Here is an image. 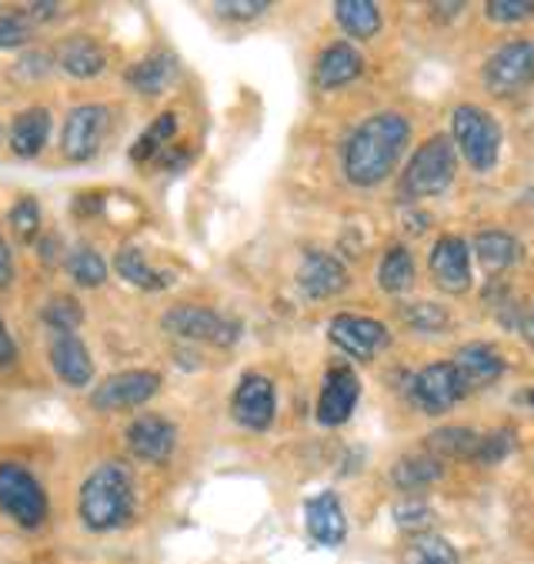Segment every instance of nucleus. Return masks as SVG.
<instances>
[{
    "mask_svg": "<svg viewBox=\"0 0 534 564\" xmlns=\"http://www.w3.org/2000/svg\"><path fill=\"white\" fill-rule=\"evenodd\" d=\"M411 128L394 110L371 115L364 124L355 128V134L345 144V177L355 187H374L381 184L401 161L407 148Z\"/></svg>",
    "mask_w": 534,
    "mask_h": 564,
    "instance_id": "f257e3e1",
    "label": "nucleus"
},
{
    "mask_svg": "<svg viewBox=\"0 0 534 564\" xmlns=\"http://www.w3.org/2000/svg\"><path fill=\"white\" fill-rule=\"evenodd\" d=\"M80 521L90 531H115L134 514V481L118 462H107L87 475L77 498Z\"/></svg>",
    "mask_w": 534,
    "mask_h": 564,
    "instance_id": "f03ea898",
    "label": "nucleus"
},
{
    "mask_svg": "<svg viewBox=\"0 0 534 564\" xmlns=\"http://www.w3.org/2000/svg\"><path fill=\"white\" fill-rule=\"evenodd\" d=\"M458 171V158H455V141L445 134L427 138L417 154L411 158L404 177H401V191L411 197H435L445 194L455 181Z\"/></svg>",
    "mask_w": 534,
    "mask_h": 564,
    "instance_id": "7ed1b4c3",
    "label": "nucleus"
},
{
    "mask_svg": "<svg viewBox=\"0 0 534 564\" xmlns=\"http://www.w3.org/2000/svg\"><path fill=\"white\" fill-rule=\"evenodd\" d=\"M451 131H455V144L461 148L465 161L478 174H488L498 164V154H501V128H498V121L488 115L484 107H478V104L455 107Z\"/></svg>",
    "mask_w": 534,
    "mask_h": 564,
    "instance_id": "20e7f679",
    "label": "nucleus"
},
{
    "mask_svg": "<svg viewBox=\"0 0 534 564\" xmlns=\"http://www.w3.org/2000/svg\"><path fill=\"white\" fill-rule=\"evenodd\" d=\"M0 511L21 528H41L47 518V495L41 481L18 462L0 465Z\"/></svg>",
    "mask_w": 534,
    "mask_h": 564,
    "instance_id": "39448f33",
    "label": "nucleus"
},
{
    "mask_svg": "<svg viewBox=\"0 0 534 564\" xmlns=\"http://www.w3.org/2000/svg\"><path fill=\"white\" fill-rule=\"evenodd\" d=\"M161 327L174 337H187V341H207L228 348L241 337V324L231 317H221L210 307H197V304H177L161 317Z\"/></svg>",
    "mask_w": 534,
    "mask_h": 564,
    "instance_id": "423d86ee",
    "label": "nucleus"
},
{
    "mask_svg": "<svg viewBox=\"0 0 534 564\" xmlns=\"http://www.w3.org/2000/svg\"><path fill=\"white\" fill-rule=\"evenodd\" d=\"M534 80V44L531 41H511L498 47L484 64V87L494 97H514L527 90Z\"/></svg>",
    "mask_w": 534,
    "mask_h": 564,
    "instance_id": "0eeeda50",
    "label": "nucleus"
},
{
    "mask_svg": "<svg viewBox=\"0 0 534 564\" xmlns=\"http://www.w3.org/2000/svg\"><path fill=\"white\" fill-rule=\"evenodd\" d=\"M111 128V110L103 104H80L74 107L67 121H64V134H61V151L67 161L74 164H84L90 161L100 144H103V134Z\"/></svg>",
    "mask_w": 534,
    "mask_h": 564,
    "instance_id": "6e6552de",
    "label": "nucleus"
},
{
    "mask_svg": "<svg viewBox=\"0 0 534 564\" xmlns=\"http://www.w3.org/2000/svg\"><path fill=\"white\" fill-rule=\"evenodd\" d=\"M328 334H331V341L345 355H351L358 361H371L381 348L391 345V330L381 321L361 317V314H338V317H331Z\"/></svg>",
    "mask_w": 534,
    "mask_h": 564,
    "instance_id": "1a4fd4ad",
    "label": "nucleus"
},
{
    "mask_svg": "<svg viewBox=\"0 0 534 564\" xmlns=\"http://www.w3.org/2000/svg\"><path fill=\"white\" fill-rule=\"evenodd\" d=\"M157 388H161V375H154V371H121L94 388L90 404L97 411L141 408L144 401H151L157 394Z\"/></svg>",
    "mask_w": 534,
    "mask_h": 564,
    "instance_id": "9d476101",
    "label": "nucleus"
},
{
    "mask_svg": "<svg viewBox=\"0 0 534 564\" xmlns=\"http://www.w3.org/2000/svg\"><path fill=\"white\" fill-rule=\"evenodd\" d=\"M468 391L461 388L458 375L451 365H427L421 375L411 378V401L424 414H445L451 411Z\"/></svg>",
    "mask_w": 534,
    "mask_h": 564,
    "instance_id": "9b49d317",
    "label": "nucleus"
},
{
    "mask_svg": "<svg viewBox=\"0 0 534 564\" xmlns=\"http://www.w3.org/2000/svg\"><path fill=\"white\" fill-rule=\"evenodd\" d=\"M128 447L148 465H164L177 447V427L161 414H141L128 424Z\"/></svg>",
    "mask_w": 534,
    "mask_h": 564,
    "instance_id": "f8f14e48",
    "label": "nucleus"
},
{
    "mask_svg": "<svg viewBox=\"0 0 534 564\" xmlns=\"http://www.w3.org/2000/svg\"><path fill=\"white\" fill-rule=\"evenodd\" d=\"M427 268H432L435 284L448 294H465L471 288V251L458 235L438 238L432 258H427Z\"/></svg>",
    "mask_w": 534,
    "mask_h": 564,
    "instance_id": "ddd939ff",
    "label": "nucleus"
},
{
    "mask_svg": "<svg viewBox=\"0 0 534 564\" xmlns=\"http://www.w3.org/2000/svg\"><path fill=\"white\" fill-rule=\"evenodd\" d=\"M361 398V381L358 375L348 368V365H338L328 371L325 378V388H320V398H317V421L328 424V427H338L351 417L355 404Z\"/></svg>",
    "mask_w": 534,
    "mask_h": 564,
    "instance_id": "4468645a",
    "label": "nucleus"
},
{
    "mask_svg": "<svg viewBox=\"0 0 534 564\" xmlns=\"http://www.w3.org/2000/svg\"><path fill=\"white\" fill-rule=\"evenodd\" d=\"M274 408H277L274 384L264 375H244L235 391V401H231L238 424H244L251 431H264L274 421Z\"/></svg>",
    "mask_w": 534,
    "mask_h": 564,
    "instance_id": "2eb2a0df",
    "label": "nucleus"
},
{
    "mask_svg": "<svg viewBox=\"0 0 534 564\" xmlns=\"http://www.w3.org/2000/svg\"><path fill=\"white\" fill-rule=\"evenodd\" d=\"M297 288L307 297H335L348 288V268L325 251H307L297 268Z\"/></svg>",
    "mask_w": 534,
    "mask_h": 564,
    "instance_id": "dca6fc26",
    "label": "nucleus"
},
{
    "mask_svg": "<svg viewBox=\"0 0 534 564\" xmlns=\"http://www.w3.org/2000/svg\"><path fill=\"white\" fill-rule=\"evenodd\" d=\"M304 524H307V534L317 544H325V547H338L348 538L345 508H341V501H338L335 491H320V495L307 498V505H304Z\"/></svg>",
    "mask_w": 534,
    "mask_h": 564,
    "instance_id": "f3484780",
    "label": "nucleus"
},
{
    "mask_svg": "<svg viewBox=\"0 0 534 564\" xmlns=\"http://www.w3.org/2000/svg\"><path fill=\"white\" fill-rule=\"evenodd\" d=\"M51 368L57 371V378L70 388H87L94 378V361L87 345L77 334H51Z\"/></svg>",
    "mask_w": 534,
    "mask_h": 564,
    "instance_id": "a211bd4d",
    "label": "nucleus"
},
{
    "mask_svg": "<svg viewBox=\"0 0 534 564\" xmlns=\"http://www.w3.org/2000/svg\"><path fill=\"white\" fill-rule=\"evenodd\" d=\"M461 388L471 394L478 388H488L491 381H498L504 375V358L491 348V345H465L455 361H451Z\"/></svg>",
    "mask_w": 534,
    "mask_h": 564,
    "instance_id": "6ab92c4d",
    "label": "nucleus"
},
{
    "mask_svg": "<svg viewBox=\"0 0 534 564\" xmlns=\"http://www.w3.org/2000/svg\"><path fill=\"white\" fill-rule=\"evenodd\" d=\"M361 70H364V57L351 44L338 41V44L320 51L317 67H314V80L320 90H335V87H345L348 80H355Z\"/></svg>",
    "mask_w": 534,
    "mask_h": 564,
    "instance_id": "aec40b11",
    "label": "nucleus"
},
{
    "mask_svg": "<svg viewBox=\"0 0 534 564\" xmlns=\"http://www.w3.org/2000/svg\"><path fill=\"white\" fill-rule=\"evenodd\" d=\"M47 138H51V115L44 107H31L24 115H18L11 124V134H8L11 151L18 158H37L44 151Z\"/></svg>",
    "mask_w": 534,
    "mask_h": 564,
    "instance_id": "412c9836",
    "label": "nucleus"
},
{
    "mask_svg": "<svg viewBox=\"0 0 534 564\" xmlns=\"http://www.w3.org/2000/svg\"><path fill=\"white\" fill-rule=\"evenodd\" d=\"M177 77V57L167 54V51H154L148 57H141L138 64H131L128 70V87L138 90V94H161L171 80Z\"/></svg>",
    "mask_w": 534,
    "mask_h": 564,
    "instance_id": "4be33fe9",
    "label": "nucleus"
},
{
    "mask_svg": "<svg viewBox=\"0 0 534 564\" xmlns=\"http://www.w3.org/2000/svg\"><path fill=\"white\" fill-rule=\"evenodd\" d=\"M57 64L70 74V77H97L103 67H107V54H103V47L94 41V37H84V34H77V37H67L64 44H61V51H57Z\"/></svg>",
    "mask_w": 534,
    "mask_h": 564,
    "instance_id": "5701e85b",
    "label": "nucleus"
},
{
    "mask_svg": "<svg viewBox=\"0 0 534 564\" xmlns=\"http://www.w3.org/2000/svg\"><path fill=\"white\" fill-rule=\"evenodd\" d=\"M115 268H118V274H121L124 281H131V284H138V288H144V291H161V288H167V284L174 281L167 271L151 268L148 258H144V251L134 248V245H128V248L118 251Z\"/></svg>",
    "mask_w": 534,
    "mask_h": 564,
    "instance_id": "b1692460",
    "label": "nucleus"
},
{
    "mask_svg": "<svg viewBox=\"0 0 534 564\" xmlns=\"http://www.w3.org/2000/svg\"><path fill=\"white\" fill-rule=\"evenodd\" d=\"M401 564H461L455 544L442 534H432V531H421L407 541L404 554H401Z\"/></svg>",
    "mask_w": 534,
    "mask_h": 564,
    "instance_id": "393cba45",
    "label": "nucleus"
},
{
    "mask_svg": "<svg viewBox=\"0 0 534 564\" xmlns=\"http://www.w3.org/2000/svg\"><path fill=\"white\" fill-rule=\"evenodd\" d=\"M335 18L358 41H371L381 31V14H378V4H371V0H338Z\"/></svg>",
    "mask_w": 534,
    "mask_h": 564,
    "instance_id": "a878e982",
    "label": "nucleus"
},
{
    "mask_svg": "<svg viewBox=\"0 0 534 564\" xmlns=\"http://www.w3.org/2000/svg\"><path fill=\"white\" fill-rule=\"evenodd\" d=\"M475 254L478 261L494 274V271H504L517 261L521 254V245L508 235V231H481L475 238Z\"/></svg>",
    "mask_w": 534,
    "mask_h": 564,
    "instance_id": "bb28decb",
    "label": "nucleus"
},
{
    "mask_svg": "<svg viewBox=\"0 0 534 564\" xmlns=\"http://www.w3.org/2000/svg\"><path fill=\"white\" fill-rule=\"evenodd\" d=\"M378 284L388 294H404L414 284V261H411V251L407 248L394 245V248L384 251L381 268H378Z\"/></svg>",
    "mask_w": 534,
    "mask_h": 564,
    "instance_id": "cd10ccee",
    "label": "nucleus"
},
{
    "mask_svg": "<svg viewBox=\"0 0 534 564\" xmlns=\"http://www.w3.org/2000/svg\"><path fill=\"white\" fill-rule=\"evenodd\" d=\"M174 134H177V115H171V110H167V115H157L154 124L134 141L131 161H134V164H144V161L164 154V151L171 148V141H174Z\"/></svg>",
    "mask_w": 534,
    "mask_h": 564,
    "instance_id": "c85d7f7f",
    "label": "nucleus"
},
{
    "mask_svg": "<svg viewBox=\"0 0 534 564\" xmlns=\"http://www.w3.org/2000/svg\"><path fill=\"white\" fill-rule=\"evenodd\" d=\"M478 437L481 434H475L468 427H445L427 437V447H432L435 455H448V458H475Z\"/></svg>",
    "mask_w": 534,
    "mask_h": 564,
    "instance_id": "c756f323",
    "label": "nucleus"
},
{
    "mask_svg": "<svg viewBox=\"0 0 534 564\" xmlns=\"http://www.w3.org/2000/svg\"><path fill=\"white\" fill-rule=\"evenodd\" d=\"M442 478V465L435 458H404L394 468V485L401 491H421Z\"/></svg>",
    "mask_w": 534,
    "mask_h": 564,
    "instance_id": "7c9ffc66",
    "label": "nucleus"
},
{
    "mask_svg": "<svg viewBox=\"0 0 534 564\" xmlns=\"http://www.w3.org/2000/svg\"><path fill=\"white\" fill-rule=\"evenodd\" d=\"M401 317H404V324H411L414 330H424V334H438L451 321L448 307H442L435 301H411L401 307Z\"/></svg>",
    "mask_w": 534,
    "mask_h": 564,
    "instance_id": "2f4dec72",
    "label": "nucleus"
},
{
    "mask_svg": "<svg viewBox=\"0 0 534 564\" xmlns=\"http://www.w3.org/2000/svg\"><path fill=\"white\" fill-rule=\"evenodd\" d=\"M67 271H70V278L80 288H100L107 281V264H103V258L94 248H77L67 258Z\"/></svg>",
    "mask_w": 534,
    "mask_h": 564,
    "instance_id": "473e14b6",
    "label": "nucleus"
},
{
    "mask_svg": "<svg viewBox=\"0 0 534 564\" xmlns=\"http://www.w3.org/2000/svg\"><path fill=\"white\" fill-rule=\"evenodd\" d=\"M44 321L57 330V334H74L84 321V311L74 297H54L44 304Z\"/></svg>",
    "mask_w": 534,
    "mask_h": 564,
    "instance_id": "72a5a7b5",
    "label": "nucleus"
},
{
    "mask_svg": "<svg viewBox=\"0 0 534 564\" xmlns=\"http://www.w3.org/2000/svg\"><path fill=\"white\" fill-rule=\"evenodd\" d=\"M11 231L21 241H34L37 238V231H41V204L34 197H21L11 207Z\"/></svg>",
    "mask_w": 534,
    "mask_h": 564,
    "instance_id": "f704fd0d",
    "label": "nucleus"
},
{
    "mask_svg": "<svg viewBox=\"0 0 534 564\" xmlns=\"http://www.w3.org/2000/svg\"><path fill=\"white\" fill-rule=\"evenodd\" d=\"M31 14L28 11H0V47H21L31 41Z\"/></svg>",
    "mask_w": 534,
    "mask_h": 564,
    "instance_id": "c9c22d12",
    "label": "nucleus"
},
{
    "mask_svg": "<svg viewBox=\"0 0 534 564\" xmlns=\"http://www.w3.org/2000/svg\"><path fill=\"white\" fill-rule=\"evenodd\" d=\"M488 18L498 24H514L534 14V0H488Z\"/></svg>",
    "mask_w": 534,
    "mask_h": 564,
    "instance_id": "e433bc0d",
    "label": "nucleus"
},
{
    "mask_svg": "<svg viewBox=\"0 0 534 564\" xmlns=\"http://www.w3.org/2000/svg\"><path fill=\"white\" fill-rule=\"evenodd\" d=\"M394 521H397L404 531L421 534L427 524H432V508H427L424 501H401V505L394 508Z\"/></svg>",
    "mask_w": 534,
    "mask_h": 564,
    "instance_id": "4c0bfd02",
    "label": "nucleus"
},
{
    "mask_svg": "<svg viewBox=\"0 0 534 564\" xmlns=\"http://www.w3.org/2000/svg\"><path fill=\"white\" fill-rule=\"evenodd\" d=\"M508 447H511V434H508V431L484 434V437H478V451H475V458H478V462H484V465H498V462L508 455Z\"/></svg>",
    "mask_w": 534,
    "mask_h": 564,
    "instance_id": "58836bf2",
    "label": "nucleus"
},
{
    "mask_svg": "<svg viewBox=\"0 0 534 564\" xmlns=\"http://www.w3.org/2000/svg\"><path fill=\"white\" fill-rule=\"evenodd\" d=\"M268 8H271L268 0H225V4H218L214 11H218L221 18H231V21H254Z\"/></svg>",
    "mask_w": 534,
    "mask_h": 564,
    "instance_id": "ea45409f",
    "label": "nucleus"
},
{
    "mask_svg": "<svg viewBox=\"0 0 534 564\" xmlns=\"http://www.w3.org/2000/svg\"><path fill=\"white\" fill-rule=\"evenodd\" d=\"M18 361V345H14V337L4 324V317H0V368H11Z\"/></svg>",
    "mask_w": 534,
    "mask_h": 564,
    "instance_id": "a19ab883",
    "label": "nucleus"
},
{
    "mask_svg": "<svg viewBox=\"0 0 534 564\" xmlns=\"http://www.w3.org/2000/svg\"><path fill=\"white\" fill-rule=\"evenodd\" d=\"M11 281H14V254L8 241L0 238V288H11Z\"/></svg>",
    "mask_w": 534,
    "mask_h": 564,
    "instance_id": "79ce46f5",
    "label": "nucleus"
},
{
    "mask_svg": "<svg viewBox=\"0 0 534 564\" xmlns=\"http://www.w3.org/2000/svg\"><path fill=\"white\" fill-rule=\"evenodd\" d=\"M41 248H44V251H41V258H44L47 264H54V261H57V251H54V248H57V238H47Z\"/></svg>",
    "mask_w": 534,
    "mask_h": 564,
    "instance_id": "37998d69",
    "label": "nucleus"
},
{
    "mask_svg": "<svg viewBox=\"0 0 534 564\" xmlns=\"http://www.w3.org/2000/svg\"><path fill=\"white\" fill-rule=\"evenodd\" d=\"M524 334L534 341V307H531V314H527V324H524Z\"/></svg>",
    "mask_w": 534,
    "mask_h": 564,
    "instance_id": "c03bdc74",
    "label": "nucleus"
},
{
    "mask_svg": "<svg viewBox=\"0 0 534 564\" xmlns=\"http://www.w3.org/2000/svg\"><path fill=\"white\" fill-rule=\"evenodd\" d=\"M527 404L534 408V391H527Z\"/></svg>",
    "mask_w": 534,
    "mask_h": 564,
    "instance_id": "a18cd8bd",
    "label": "nucleus"
}]
</instances>
